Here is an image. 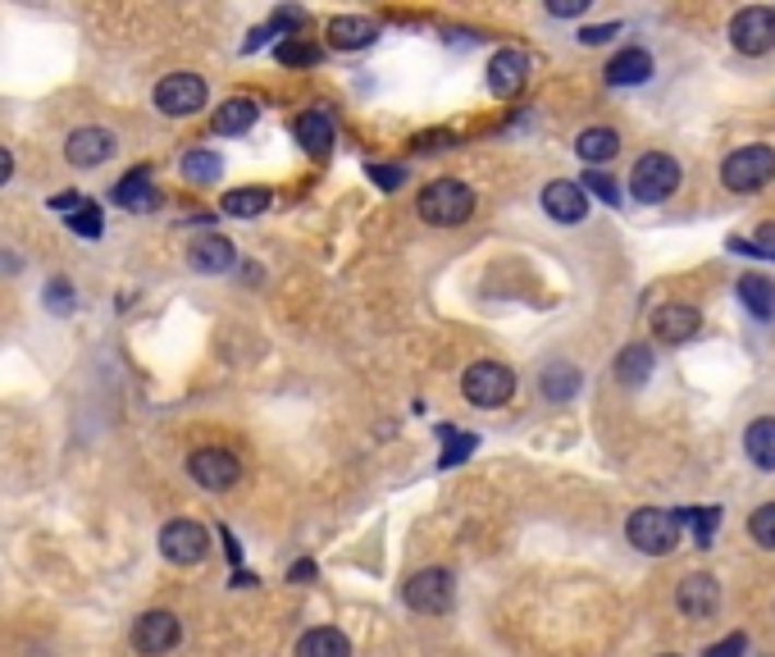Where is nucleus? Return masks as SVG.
<instances>
[{
  "label": "nucleus",
  "mask_w": 775,
  "mask_h": 657,
  "mask_svg": "<svg viewBox=\"0 0 775 657\" xmlns=\"http://www.w3.org/2000/svg\"><path fill=\"white\" fill-rule=\"evenodd\" d=\"M370 179H374L383 192H397V188L406 183V174H402L397 165H370Z\"/></svg>",
  "instance_id": "38"
},
{
  "label": "nucleus",
  "mask_w": 775,
  "mask_h": 657,
  "mask_svg": "<svg viewBox=\"0 0 775 657\" xmlns=\"http://www.w3.org/2000/svg\"><path fill=\"white\" fill-rule=\"evenodd\" d=\"M676 602H680L684 617L707 621V617H716V608H720V589H716L712 575H689L684 585H680V594H676Z\"/></svg>",
  "instance_id": "17"
},
{
  "label": "nucleus",
  "mask_w": 775,
  "mask_h": 657,
  "mask_svg": "<svg viewBox=\"0 0 775 657\" xmlns=\"http://www.w3.org/2000/svg\"><path fill=\"white\" fill-rule=\"evenodd\" d=\"M178 640H183V621L165 608H151L133 621V648L146 653V657H160V653H174Z\"/></svg>",
  "instance_id": "10"
},
{
  "label": "nucleus",
  "mask_w": 775,
  "mask_h": 657,
  "mask_svg": "<svg viewBox=\"0 0 775 657\" xmlns=\"http://www.w3.org/2000/svg\"><path fill=\"white\" fill-rule=\"evenodd\" d=\"M588 183V192L598 196V201H607V206H620V188H616V179L611 174H603V169H588L584 179H580V188Z\"/></svg>",
  "instance_id": "35"
},
{
  "label": "nucleus",
  "mask_w": 775,
  "mask_h": 657,
  "mask_svg": "<svg viewBox=\"0 0 775 657\" xmlns=\"http://www.w3.org/2000/svg\"><path fill=\"white\" fill-rule=\"evenodd\" d=\"M698 329H703V315H698V307H689V301H666V307L653 311V334L661 343H689Z\"/></svg>",
  "instance_id": "14"
},
{
  "label": "nucleus",
  "mask_w": 775,
  "mask_h": 657,
  "mask_svg": "<svg viewBox=\"0 0 775 657\" xmlns=\"http://www.w3.org/2000/svg\"><path fill=\"white\" fill-rule=\"evenodd\" d=\"M160 552L174 566H201L211 558V529L201 521H169L160 529Z\"/></svg>",
  "instance_id": "8"
},
{
  "label": "nucleus",
  "mask_w": 775,
  "mask_h": 657,
  "mask_svg": "<svg viewBox=\"0 0 775 657\" xmlns=\"http://www.w3.org/2000/svg\"><path fill=\"white\" fill-rule=\"evenodd\" d=\"M278 64H320V46H310L301 37H288L278 46Z\"/></svg>",
  "instance_id": "33"
},
{
  "label": "nucleus",
  "mask_w": 775,
  "mask_h": 657,
  "mask_svg": "<svg viewBox=\"0 0 775 657\" xmlns=\"http://www.w3.org/2000/svg\"><path fill=\"white\" fill-rule=\"evenodd\" d=\"M676 188H680V165L670 160L666 151H648L630 174V192H634V201H643V206H661Z\"/></svg>",
  "instance_id": "5"
},
{
  "label": "nucleus",
  "mask_w": 775,
  "mask_h": 657,
  "mask_svg": "<svg viewBox=\"0 0 775 657\" xmlns=\"http://www.w3.org/2000/svg\"><path fill=\"white\" fill-rule=\"evenodd\" d=\"M616 33H620V23H607V28H584L580 41H584V46H603V41L616 37Z\"/></svg>",
  "instance_id": "42"
},
{
  "label": "nucleus",
  "mask_w": 775,
  "mask_h": 657,
  "mask_svg": "<svg viewBox=\"0 0 775 657\" xmlns=\"http://www.w3.org/2000/svg\"><path fill=\"white\" fill-rule=\"evenodd\" d=\"M297 657H351V644H347L343 630L315 625V630H306V635L297 640Z\"/></svg>",
  "instance_id": "22"
},
{
  "label": "nucleus",
  "mask_w": 775,
  "mask_h": 657,
  "mask_svg": "<svg viewBox=\"0 0 775 657\" xmlns=\"http://www.w3.org/2000/svg\"><path fill=\"white\" fill-rule=\"evenodd\" d=\"M743 648H748V640H743V635H730V640L712 644V648H707V657H743Z\"/></svg>",
  "instance_id": "40"
},
{
  "label": "nucleus",
  "mask_w": 775,
  "mask_h": 657,
  "mask_svg": "<svg viewBox=\"0 0 775 657\" xmlns=\"http://www.w3.org/2000/svg\"><path fill=\"white\" fill-rule=\"evenodd\" d=\"M324 37H329L333 50H366V46L379 41V28L370 19H360V14H338V19H329Z\"/></svg>",
  "instance_id": "19"
},
{
  "label": "nucleus",
  "mask_w": 775,
  "mask_h": 657,
  "mask_svg": "<svg viewBox=\"0 0 775 657\" xmlns=\"http://www.w3.org/2000/svg\"><path fill=\"white\" fill-rule=\"evenodd\" d=\"M188 475H192L196 489L224 493V489H233L242 479V462L233 457V452H224V447H196L188 457Z\"/></svg>",
  "instance_id": "9"
},
{
  "label": "nucleus",
  "mask_w": 775,
  "mask_h": 657,
  "mask_svg": "<svg viewBox=\"0 0 775 657\" xmlns=\"http://www.w3.org/2000/svg\"><path fill=\"white\" fill-rule=\"evenodd\" d=\"M205 96H211V87L201 73H165L155 83V110L169 119H192L196 110H205Z\"/></svg>",
  "instance_id": "6"
},
{
  "label": "nucleus",
  "mask_w": 775,
  "mask_h": 657,
  "mask_svg": "<svg viewBox=\"0 0 775 657\" xmlns=\"http://www.w3.org/2000/svg\"><path fill=\"white\" fill-rule=\"evenodd\" d=\"M452 439H456V443L443 452V457H438V470H452V466H461V462H465V457H470V452L479 447V439H475V434H452Z\"/></svg>",
  "instance_id": "37"
},
{
  "label": "nucleus",
  "mask_w": 775,
  "mask_h": 657,
  "mask_svg": "<svg viewBox=\"0 0 775 657\" xmlns=\"http://www.w3.org/2000/svg\"><path fill=\"white\" fill-rule=\"evenodd\" d=\"M730 41L735 50H743V56H766V50L775 46V10L766 5H748L730 19Z\"/></svg>",
  "instance_id": "11"
},
{
  "label": "nucleus",
  "mask_w": 775,
  "mask_h": 657,
  "mask_svg": "<svg viewBox=\"0 0 775 657\" xmlns=\"http://www.w3.org/2000/svg\"><path fill=\"white\" fill-rule=\"evenodd\" d=\"M653 79V56L648 50H620V56L607 64V87H639V83H648Z\"/></svg>",
  "instance_id": "21"
},
{
  "label": "nucleus",
  "mask_w": 775,
  "mask_h": 657,
  "mask_svg": "<svg viewBox=\"0 0 775 657\" xmlns=\"http://www.w3.org/2000/svg\"><path fill=\"white\" fill-rule=\"evenodd\" d=\"M743 447H748V462H753V466L775 470V420H771V416H762V420L748 425Z\"/></svg>",
  "instance_id": "24"
},
{
  "label": "nucleus",
  "mask_w": 775,
  "mask_h": 657,
  "mask_svg": "<svg viewBox=\"0 0 775 657\" xmlns=\"http://www.w3.org/2000/svg\"><path fill=\"white\" fill-rule=\"evenodd\" d=\"M676 521H680V529L693 525L698 548H712V535H716V525H720V512H716V507H689V512H680Z\"/></svg>",
  "instance_id": "31"
},
{
  "label": "nucleus",
  "mask_w": 775,
  "mask_h": 657,
  "mask_svg": "<svg viewBox=\"0 0 775 657\" xmlns=\"http://www.w3.org/2000/svg\"><path fill=\"white\" fill-rule=\"evenodd\" d=\"M78 307V292L69 279H50L46 284V311H56V315H69Z\"/></svg>",
  "instance_id": "34"
},
{
  "label": "nucleus",
  "mask_w": 775,
  "mask_h": 657,
  "mask_svg": "<svg viewBox=\"0 0 775 657\" xmlns=\"http://www.w3.org/2000/svg\"><path fill=\"white\" fill-rule=\"evenodd\" d=\"M50 206H56V211H78V206H83V201H78V196H56V201H50Z\"/></svg>",
  "instance_id": "44"
},
{
  "label": "nucleus",
  "mask_w": 775,
  "mask_h": 657,
  "mask_svg": "<svg viewBox=\"0 0 775 657\" xmlns=\"http://www.w3.org/2000/svg\"><path fill=\"white\" fill-rule=\"evenodd\" d=\"M310 575H315V566H310V562H301V566H293V571H288L293 585H297V580H310Z\"/></svg>",
  "instance_id": "45"
},
{
  "label": "nucleus",
  "mask_w": 775,
  "mask_h": 657,
  "mask_svg": "<svg viewBox=\"0 0 775 657\" xmlns=\"http://www.w3.org/2000/svg\"><path fill=\"white\" fill-rule=\"evenodd\" d=\"M748 535H753L766 552H775V502H766V507L753 512V521H748Z\"/></svg>",
  "instance_id": "32"
},
{
  "label": "nucleus",
  "mask_w": 775,
  "mask_h": 657,
  "mask_svg": "<svg viewBox=\"0 0 775 657\" xmlns=\"http://www.w3.org/2000/svg\"><path fill=\"white\" fill-rule=\"evenodd\" d=\"M416 215L425 224H433V229H456V224L475 215V192L461 179H433L416 196Z\"/></svg>",
  "instance_id": "1"
},
{
  "label": "nucleus",
  "mask_w": 775,
  "mask_h": 657,
  "mask_svg": "<svg viewBox=\"0 0 775 657\" xmlns=\"http://www.w3.org/2000/svg\"><path fill=\"white\" fill-rule=\"evenodd\" d=\"M255 119H261V106L247 100V96H233V100H224V106L215 110V133L219 138H238V133L251 129Z\"/></svg>",
  "instance_id": "23"
},
{
  "label": "nucleus",
  "mask_w": 775,
  "mask_h": 657,
  "mask_svg": "<svg viewBox=\"0 0 775 657\" xmlns=\"http://www.w3.org/2000/svg\"><path fill=\"white\" fill-rule=\"evenodd\" d=\"M542 211H548L557 224H580L588 215V192L571 179H552L542 188Z\"/></svg>",
  "instance_id": "15"
},
{
  "label": "nucleus",
  "mask_w": 775,
  "mask_h": 657,
  "mask_svg": "<svg viewBox=\"0 0 775 657\" xmlns=\"http://www.w3.org/2000/svg\"><path fill=\"white\" fill-rule=\"evenodd\" d=\"M575 151H580V160H588V165H607L620 151V138H616V129H584L575 138Z\"/></svg>",
  "instance_id": "28"
},
{
  "label": "nucleus",
  "mask_w": 775,
  "mask_h": 657,
  "mask_svg": "<svg viewBox=\"0 0 775 657\" xmlns=\"http://www.w3.org/2000/svg\"><path fill=\"white\" fill-rule=\"evenodd\" d=\"M538 393L548 402H571L580 393V370L575 366H548L538 379Z\"/></svg>",
  "instance_id": "29"
},
{
  "label": "nucleus",
  "mask_w": 775,
  "mask_h": 657,
  "mask_svg": "<svg viewBox=\"0 0 775 657\" xmlns=\"http://www.w3.org/2000/svg\"><path fill=\"white\" fill-rule=\"evenodd\" d=\"M739 297H743V307L753 311L758 320H775V284L762 279V274H743L739 279Z\"/></svg>",
  "instance_id": "27"
},
{
  "label": "nucleus",
  "mask_w": 775,
  "mask_h": 657,
  "mask_svg": "<svg viewBox=\"0 0 775 657\" xmlns=\"http://www.w3.org/2000/svg\"><path fill=\"white\" fill-rule=\"evenodd\" d=\"M224 174V160L215 156V151H188L183 156V179L188 183H215Z\"/></svg>",
  "instance_id": "30"
},
{
  "label": "nucleus",
  "mask_w": 775,
  "mask_h": 657,
  "mask_svg": "<svg viewBox=\"0 0 775 657\" xmlns=\"http://www.w3.org/2000/svg\"><path fill=\"white\" fill-rule=\"evenodd\" d=\"M69 229H73V234H83V238H100V211L83 201V206H78V211L69 215Z\"/></svg>",
  "instance_id": "36"
},
{
  "label": "nucleus",
  "mask_w": 775,
  "mask_h": 657,
  "mask_svg": "<svg viewBox=\"0 0 775 657\" xmlns=\"http://www.w3.org/2000/svg\"><path fill=\"white\" fill-rule=\"evenodd\" d=\"M584 10H588V0H552L548 5V14H557V19H575Z\"/></svg>",
  "instance_id": "41"
},
{
  "label": "nucleus",
  "mask_w": 775,
  "mask_h": 657,
  "mask_svg": "<svg viewBox=\"0 0 775 657\" xmlns=\"http://www.w3.org/2000/svg\"><path fill=\"white\" fill-rule=\"evenodd\" d=\"M110 156H115V133H106V129H78L64 142V160L73 169H96V165H106Z\"/></svg>",
  "instance_id": "13"
},
{
  "label": "nucleus",
  "mask_w": 775,
  "mask_h": 657,
  "mask_svg": "<svg viewBox=\"0 0 775 657\" xmlns=\"http://www.w3.org/2000/svg\"><path fill=\"white\" fill-rule=\"evenodd\" d=\"M270 188H233V192H224V215H233V219H261L265 211H270Z\"/></svg>",
  "instance_id": "25"
},
{
  "label": "nucleus",
  "mask_w": 775,
  "mask_h": 657,
  "mask_svg": "<svg viewBox=\"0 0 775 657\" xmlns=\"http://www.w3.org/2000/svg\"><path fill=\"white\" fill-rule=\"evenodd\" d=\"M233 261H238V251H233V242L224 234H211V238H196L188 247V265L201 270V274H224L233 270Z\"/></svg>",
  "instance_id": "20"
},
{
  "label": "nucleus",
  "mask_w": 775,
  "mask_h": 657,
  "mask_svg": "<svg viewBox=\"0 0 775 657\" xmlns=\"http://www.w3.org/2000/svg\"><path fill=\"white\" fill-rule=\"evenodd\" d=\"M748 247H753V256H766V261H775V224H762V229H758V238L748 242Z\"/></svg>",
  "instance_id": "39"
},
{
  "label": "nucleus",
  "mask_w": 775,
  "mask_h": 657,
  "mask_svg": "<svg viewBox=\"0 0 775 657\" xmlns=\"http://www.w3.org/2000/svg\"><path fill=\"white\" fill-rule=\"evenodd\" d=\"M293 138L306 151L310 160H329L333 156V142H338V129H333V115L329 110H301L293 119Z\"/></svg>",
  "instance_id": "12"
},
{
  "label": "nucleus",
  "mask_w": 775,
  "mask_h": 657,
  "mask_svg": "<svg viewBox=\"0 0 775 657\" xmlns=\"http://www.w3.org/2000/svg\"><path fill=\"white\" fill-rule=\"evenodd\" d=\"M625 535H630V543L639 552H648V558H666V552L680 543V521L670 512H661V507H639L630 516V525H625Z\"/></svg>",
  "instance_id": "7"
},
{
  "label": "nucleus",
  "mask_w": 775,
  "mask_h": 657,
  "mask_svg": "<svg viewBox=\"0 0 775 657\" xmlns=\"http://www.w3.org/2000/svg\"><path fill=\"white\" fill-rule=\"evenodd\" d=\"M402 602L410 612H425V617L448 612L456 602V575L448 566H425L402 585Z\"/></svg>",
  "instance_id": "3"
},
{
  "label": "nucleus",
  "mask_w": 775,
  "mask_h": 657,
  "mask_svg": "<svg viewBox=\"0 0 775 657\" xmlns=\"http://www.w3.org/2000/svg\"><path fill=\"white\" fill-rule=\"evenodd\" d=\"M10 179H14V156H10L5 146H0V188H5Z\"/></svg>",
  "instance_id": "43"
},
{
  "label": "nucleus",
  "mask_w": 775,
  "mask_h": 657,
  "mask_svg": "<svg viewBox=\"0 0 775 657\" xmlns=\"http://www.w3.org/2000/svg\"><path fill=\"white\" fill-rule=\"evenodd\" d=\"M525 79H529V56H525V50H498V56L488 60V92L502 96V100L521 92Z\"/></svg>",
  "instance_id": "16"
},
{
  "label": "nucleus",
  "mask_w": 775,
  "mask_h": 657,
  "mask_svg": "<svg viewBox=\"0 0 775 657\" xmlns=\"http://www.w3.org/2000/svg\"><path fill=\"white\" fill-rule=\"evenodd\" d=\"M110 196H115V206H123V211H155V206H160V192H155L151 169H128Z\"/></svg>",
  "instance_id": "18"
},
{
  "label": "nucleus",
  "mask_w": 775,
  "mask_h": 657,
  "mask_svg": "<svg viewBox=\"0 0 775 657\" xmlns=\"http://www.w3.org/2000/svg\"><path fill=\"white\" fill-rule=\"evenodd\" d=\"M461 393L470 407H484V411H498L511 402L515 393V370L502 366V361H475L470 370L461 374Z\"/></svg>",
  "instance_id": "2"
},
{
  "label": "nucleus",
  "mask_w": 775,
  "mask_h": 657,
  "mask_svg": "<svg viewBox=\"0 0 775 657\" xmlns=\"http://www.w3.org/2000/svg\"><path fill=\"white\" fill-rule=\"evenodd\" d=\"M648 374H653V351H648V347H643V343L620 347V357H616V379H620V384L639 389Z\"/></svg>",
  "instance_id": "26"
},
{
  "label": "nucleus",
  "mask_w": 775,
  "mask_h": 657,
  "mask_svg": "<svg viewBox=\"0 0 775 657\" xmlns=\"http://www.w3.org/2000/svg\"><path fill=\"white\" fill-rule=\"evenodd\" d=\"M720 179H726L730 192H758L775 179V151L753 142V146H739L726 156V169H720Z\"/></svg>",
  "instance_id": "4"
}]
</instances>
